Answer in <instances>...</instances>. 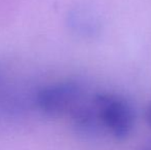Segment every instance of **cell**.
Wrapping results in <instances>:
<instances>
[{
    "label": "cell",
    "mask_w": 151,
    "mask_h": 150,
    "mask_svg": "<svg viewBox=\"0 0 151 150\" xmlns=\"http://www.w3.org/2000/svg\"><path fill=\"white\" fill-rule=\"evenodd\" d=\"M93 99L100 134H108L118 140L127 138L135 124V112L129 101L108 93L96 94Z\"/></svg>",
    "instance_id": "1"
},
{
    "label": "cell",
    "mask_w": 151,
    "mask_h": 150,
    "mask_svg": "<svg viewBox=\"0 0 151 150\" xmlns=\"http://www.w3.org/2000/svg\"><path fill=\"white\" fill-rule=\"evenodd\" d=\"M88 94L77 82L66 81L48 85L39 90L37 105L44 113L52 116H71Z\"/></svg>",
    "instance_id": "2"
},
{
    "label": "cell",
    "mask_w": 151,
    "mask_h": 150,
    "mask_svg": "<svg viewBox=\"0 0 151 150\" xmlns=\"http://www.w3.org/2000/svg\"><path fill=\"white\" fill-rule=\"evenodd\" d=\"M72 25L77 31L80 33H86V34H91L95 33L97 30V23L91 18V14L86 11L77 12L74 16H72Z\"/></svg>",
    "instance_id": "3"
},
{
    "label": "cell",
    "mask_w": 151,
    "mask_h": 150,
    "mask_svg": "<svg viewBox=\"0 0 151 150\" xmlns=\"http://www.w3.org/2000/svg\"><path fill=\"white\" fill-rule=\"evenodd\" d=\"M147 121L149 123V126H151V104L148 107V110H147Z\"/></svg>",
    "instance_id": "4"
},
{
    "label": "cell",
    "mask_w": 151,
    "mask_h": 150,
    "mask_svg": "<svg viewBox=\"0 0 151 150\" xmlns=\"http://www.w3.org/2000/svg\"><path fill=\"white\" fill-rule=\"evenodd\" d=\"M149 150H151V147H150V149H149Z\"/></svg>",
    "instance_id": "5"
}]
</instances>
